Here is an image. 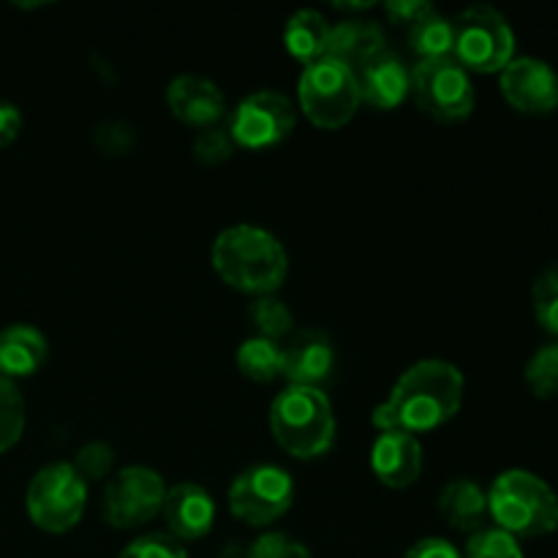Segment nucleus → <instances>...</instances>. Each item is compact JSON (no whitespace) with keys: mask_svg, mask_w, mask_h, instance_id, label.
I'll list each match as a JSON object with an SVG mask.
<instances>
[{"mask_svg":"<svg viewBox=\"0 0 558 558\" xmlns=\"http://www.w3.org/2000/svg\"><path fill=\"white\" fill-rule=\"evenodd\" d=\"M466 379L450 360L428 357L409 365L390 396L374 409L371 423L379 430H403V434H430L450 423L463 407Z\"/></svg>","mask_w":558,"mask_h":558,"instance_id":"nucleus-1","label":"nucleus"},{"mask_svg":"<svg viewBox=\"0 0 558 558\" xmlns=\"http://www.w3.org/2000/svg\"><path fill=\"white\" fill-rule=\"evenodd\" d=\"M216 276L234 292L276 294L289 276V254L281 240L254 223H234L218 232L210 248Z\"/></svg>","mask_w":558,"mask_h":558,"instance_id":"nucleus-2","label":"nucleus"},{"mask_svg":"<svg viewBox=\"0 0 558 558\" xmlns=\"http://www.w3.org/2000/svg\"><path fill=\"white\" fill-rule=\"evenodd\" d=\"M270 434L298 461L325 458L336 445V412L327 392L289 385L270 403Z\"/></svg>","mask_w":558,"mask_h":558,"instance_id":"nucleus-3","label":"nucleus"},{"mask_svg":"<svg viewBox=\"0 0 558 558\" xmlns=\"http://www.w3.org/2000/svg\"><path fill=\"white\" fill-rule=\"evenodd\" d=\"M488 518L515 539L548 537L558 529V496L534 472L507 469L488 488Z\"/></svg>","mask_w":558,"mask_h":558,"instance_id":"nucleus-4","label":"nucleus"},{"mask_svg":"<svg viewBox=\"0 0 558 558\" xmlns=\"http://www.w3.org/2000/svg\"><path fill=\"white\" fill-rule=\"evenodd\" d=\"M298 98L308 123L322 131H338L352 123L363 104L354 71L327 54L303 65L298 80Z\"/></svg>","mask_w":558,"mask_h":558,"instance_id":"nucleus-5","label":"nucleus"},{"mask_svg":"<svg viewBox=\"0 0 558 558\" xmlns=\"http://www.w3.org/2000/svg\"><path fill=\"white\" fill-rule=\"evenodd\" d=\"M452 58L469 74H501L505 65L515 58V33L507 16L488 3L463 9L452 20Z\"/></svg>","mask_w":558,"mask_h":558,"instance_id":"nucleus-6","label":"nucleus"},{"mask_svg":"<svg viewBox=\"0 0 558 558\" xmlns=\"http://www.w3.org/2000/svg\"><path fill=\"white\" fill-rule=\"evenodd\" d=\"M87 507V483L71 463H47L33 474L25 494L27 518L47 534H65L80 526Z\"/></svg>","mask_w":558,"mask_h":558,"instance_id":"nucleus-7","label":"nucleus"},{"mask_svg":"<svg viewBox=\"0 0 558 558\" xmlns=\"http://www.w3.org/2000/svg\"><path fill=\"white\" fill-rule=\"evenodd\" d=\"M417 109L436 123H461L472 118L477 90L472 74L456 58L420 60L412 69V93Z\"/></svg>","mask_w":558,"mask_h":558,"instance_id":"nucleus-8","label":"nucleus"},{"mask_svg":"<svg viewBox=\"0 0 558 558\" xmlns=\"http://www.w3.org/2000/svg\"><path fill=\"white\" fill-rule=\"evenodd\" d=\"M229 512L245 526L267 529L294 505V480L276 463H254L232 480L227 490Z\"/></svg>","mask_w":558,"mask_h":558,"instance_id":"nucleus-9","label":"nucleus"},{"mask_svg":"<svg viewBox=\"0 0 558 558\" xmlns=\"http://www.w3.org/2000/svg\"><path fill=\"white\" fill-rule=\"evenodd\" d=\"M298 109L292 98L278 90H256L245 96L229 114V136L243 150H270L292 136Z\"/></svg>","mask_w":558,"mask_h":558,"instance_id":"nucleus-10","label":"nucleus"},{"mask_svg":"<svg viewBox=\"0 0 558 558\" xmlns=\"http://www.w3.org/2000/svg\"><path fill=\"white\" fill-rule=\"evenodd\" d=\"M167 483L150 466H125L104 488V518L112 529L131 532L161 515Z\"/></svg>","mask_w":558,"mask_h":558,"instance_id":"nucleus-11","label":"nucleus"},{"mask_svg":"<svg viewBox=\"0 0 558 558\" xmlns=\"http://www.w3.org/2000/svg\"><path fill=\"white\" fill-rule=\"evenodd\" d=\"M505 101L521 114H550L558 109V74L539 58H512L499 74Z\"/></svg>","mask_w":558,"mask_h":558,"instance_id":"nucleus-12","label":"nucleus"},{"mask_svg":"<svg viewBox=\"0 0 558 558\" xmlns=\"http://www.w3.org/2000/svg\"><path fill=\"white\" fill-rule=\"evenodd\" d=\"M354 76H357L360 101L368 104L371 109H379V112L398 109L407 101L409 93H412V69L390 47H385L374 58L365 60L354 71Z\"/></svg>","mask_w":558,"mask_h":558,"instance_id":"nucleus-13","label":"nucleus"},{"mask_svg":"<svg viewBox=\"0 0 558 558\" xmlns=\"http://www.w3.org/2000/svg\"><path fill=\"white\" fill-rule=\"evenodd\" d=\"M371 472L385 488L407 490L423 474V445L403 430H381L371 445Z\"/></svg>","mask_w":558,"mask_h":558,"instance_id":"nucleus-14","label":"nucleus"},{"mask_svg":"<svg viewBox=\"0 0 558 558\" xmlns=\"http://www.w3.org/2000/svg\"><path fill=\"white\" fill-rule=\"evenodd\" d=\"M167 107L180 123L202 131L221 123L227 114V98L207 76L180 74L167 85Z\"/></svg>","mask_w":558,"mask_h":558,"instance_id":"nucleus-15","label":"nucleus"},{"mask_svg":"<svg viewBox=\"0 0 558 558\" xmlns=\"http://www.w3.org/2000/svg\"><path fill=\"white\" fill-rule=\"evenodd\" d=\"M336 347H332L330 336L308 327V330L292 332L289 343L283 347V376L289 379V385L322 390V385L336 371Z\"/></svg>","mask_w":558,"mask_h":558,"instance_id":"nucleus-16","label":"nucleus"},{"mask_svg":"<svg viewBox=\"0 0 558 558\" xmlns=\"http://www.w3.org/2000/svg\"><path fill=\"white\" fill-rule=\"evenodd\" d=\"M161 515L178 543H194L210 534L216 523V501L202 485L178 483L167 488Z\"/></svg>","mask_w":558,"mask_h":558,"instance_id":"nucleus-17","label":"nucleus"},{"mask_svg":"<svg viewBox=\"0 0 558 558\" xmlns=\"http://www.w3.org/2000/svg\"><path fill=\"white\" fill-rule=\"evenodd\" d=\"M49 357V343L38 327L16 322L0 330V379H25L38 374Z\"/></svg>","mask_w":558,"mask_h":558,"instance_id":"nucleus-18","label":"nucleus"},{"mask_svg":"<svg viewBox=\"0 0 558 558\" xmlns=\"http://www.w3.org/2000/svg\"><path fill=\"white\" fill-rule=\"evenodd\" d=\"M385 47H387V38L379 22L363 20V16H347V20L330 25L327 58L338 60V63L357 71L365 60H371Z\"/></svg>","mask_w":558,"mask_h":558,"instance_id":"nucleus-19","label":"nucleus"},{"mask_svg":"<svg viewBox=\"0 0 558 558\" xmlns=\"http://www.w3.org/2000/svg\"><path fill=\"white\" fill-rule=\"evenodd\" d=\"M439 512L447 526L474 534L488 521V494L469 477L450 480L439 494Z\"/></svg>","mask_w":558,"mask_h":558,"instance_id":"nucleus-20","label":"nucleus"},{"mask_svg":"<svg viewBox=\"0 0 558 558\" xmlns=\"http://www.w3.org/2000/svg\"><path fill=\"white\" fill-rule=\"evenodd\" d=\"M327 38H330V22L316 9L294 11L283 25V47L303 65L325 58Z\"/></svg>","mask_w":558,"mask_h":558,"instance_id":"nucleus-21","label":"nucleus"},{"mask_svg":"<svg viewBox=\"0 0 558 558\" xmlns=\"http://www.w3.org/2000/svg\"><path fill=\"white\" fill-rule=\"evenodd\" d=\"M234 363L245 379L267 385V381H276L278 376H283V347L262 336L245 338L238 347Z\"/></svg>","mask_w":558,"mask_h":558,"instance_id":"nucleus-22","label":"nucleus"},{"mask_svg":"<svg viewBox=\"0 0 558 558\" xmlns=\"http://www.w3.org/2000/svg\"><path fill=\"white\" fill-rule=\"evenodd\" d=\"M452 44H456L452 20H447L436 9L420 16L414 25H409V47L420 60L452 58Z\"/></svg>","mask_w":558,"mask_h":558,"instance_id":"nucleus-23","label":"nucleus"},{"mask_svg":"<svg viewBox=\"0 0 558 558\" xmlns=\"http://www.w3.org/2000/svg\"><path fill=\"white\" fill-rule=\"evenodd\" d=\"M251 325L256 327L262 338H270V341L281 343L283 338L292 336L294 316L289 311V305L283 300H278L276 294H265V298H256L248 308Z\"/></svg>","mask_w":558,"mask_h":558,"instance_id":"nucleus-24","label":"nucleus"},{"mask_svg":"<svg viewBox=\"0 0 558 558\" xmlns=\"http://www.w3.org/2000/svg\"><path fill=\"white\" fill-rule=\"evenodd\" d=\"M27 407L16 381L0 379V456L9 452L25 434Z\"/></svg>","mask_w":558,"mask_h":558,"instance_id":"nucleus-25","label":"nucleus"},{"mask_svg":"<svg viewBox=\"0 0 558 558\" xmlns=\"http://www.w3.org/2000/svg\"><path fill=\"white\" fill-rule=\"evenodd\" d=\"M534 319L550 336H558V262L539 270L532 287Z\"/></svg>","mask_w":558,"mask_h":558,"instance_id":"nucleus-26","label":"nucleus"},{"mask_svg":"<svg viewBox=\"0 0 558 558\" xmlns=\"http://www.w3.org/2000/svg\"><path fill=\"white\" fill-rule=\"evenodd\" d=\"M523 379H526L529 390L543 401L558 398V341L545 343L529 357Z\"/></svg>","mask_w":558,"mask_h":558,"instance_id":"nucleus-27","label":"nucleus"},{"mask_svg":"<svg viewBox=\"0 0 558 558\" xmlns=\"http://www.w3.org/2000/svg\"><path fill=\"white\" fill-rule=\"evenodd\" d=\"M463 558H526L521 543L496 526H485L469 537Z\"/></svg>","mask_w":558,"mask_h":558,"instance_id":"nucleus-28","label":"nucleus"},{"mask_svg":"<svg viewBox=\"0 0 558 558\" xmlns=\"http://www.w3.org/2000/svg\"><path fill=\"white\" fill-rule=\"evenodd\" d=\"M71 466L76 469V474H80L87 485L109 477V472H112V466H114L112 445H107V441H87L85 447H80V450H76Z\"/></svg>","mask_w":558,"mask_h":558,"instance_id":"nucleus-29","label":"nucleus"},{"mask_svg":"<svg viewBox=\"0 0 558 558\" xmlns=\"http://www.w3.org/2000/svg\"><path fill=\"white\" fill-rule=\"evenodd\" d=\"M118 558H189V554H185L183 543H178L172 534L153 532L142 534L134 543L125 545Z\"/></svg>","mask_w":558,"mask_h":558,"instance_id":"nucleus-30","label":"nucleus"},{"mask_svg":"<svg viewBox=\"0 0 558 558\" xmlns=\"http://www.w3.org/2000/svg\"><path fill=\"white\" fill-rule=\"evenodd\" d=\"M245 558H314L308 545L289 537L287 532H265L251 543Z\"/></svg>","mask_w":558,"mask_h":558,"instance_id":"nucleus-31","label":"nucleus"},{"mask_svg":"<svg viewBox=\"0 0 558 558\" xmlns=\"http://www.w3.org/2000/svg\"><path fill=\"white\" fill-rule=\"evenodd\" d=\"M234 153V142L229 136L227 129L221 125H210V129H202L194 140V158L202 163H221L227 161Z\"/></svg>","mask_w":558,"mask_h":558,"instance_id":"nucleus-32","label":"nucleus"},{"mask_svg":"<svg viewBox=\"0 0 558 558\" xmlns=\"http://www.w3.org/2000/svg\"><path fill=\"white\" fill-rule=\"evenodd\" d=\"M428 11H434V3H428V0H387L385 3V14L396 25H414Z\"/></svg>","mask_w":558,"mask_h":558,"instance_id":"nucleus-33","label":"nucleus"},{"mask_svg":"<svg viewBox=\"0 0 558 558\" xmlns=\"http://www.w3.org/2000/svg\"><path fill=\"white\" fill-rule=\"evenodd\" d=\"M403 558H463V554L450 543V539L425 537L417 539V543L403 554Z\"/></svg>","mask_w":558,"mask_h":558,"instance_id":"nucleus-34","label":"nucleus"},{"mask_svg":"<svg viewBox=\"0 0 558 558\" xmlns=\"http://www.w3.org/2000/svg\"><path fill=\"white\" fill-rule=\"evenodd\" d=\"M22 131V112L16 104L0 101V147H9L16 142Z\"/></svg>","mask_w":558,"mask_h":558,"instance_id":"nucleus-35","label":"nucleus"},{"mask_svg":"<svg viewBox=\"0 0 558 558\" xmlns=\"http://www.w3.org/2000/svg\"><path fill=\"white\" fill-rule=\"evenodd\" d=\"M332 5L341 11H368V9H374L376 3H332Z\"/></svg>","mask_w":558,"mask_h":558,"instance_id":"nucleus-36","label":"nucleus"}]
</instances>
